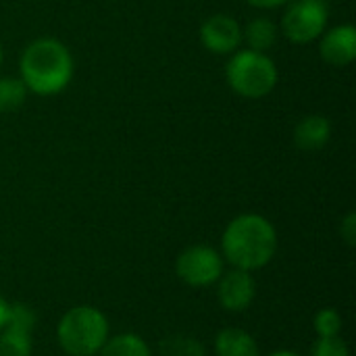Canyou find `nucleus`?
<instances>
[{
    "label": "nucleus",
    "instance_id": "nucleus-1",
    "mask_svg": "<svg viewBox=\"0 0 356 356\" xmlns=\"http://www.w3.org/2000/svg\"><path fill=\"white\" fill-rule=\"evenodd\" d=\"M223 254L244 271L265 267L277 250L275 227L261 215H240L223 232Z\"/></svg>",
    "mask_w": 356,
    "mask_h": 356
},
{
    "label": "nucleus",
    "instance_id": "nucleus-2",
    "mask_svg": "<svg viewBox=\"0 0 356 356\" xmlns=\"http://www.w3.org/2000/svg\"><path fill=\"white\" fill-rule=\"evenodd\" d=\"M71 75V54L60 42L52 38L31 42L21 56V81L35 94L50 96L63 92L69 86Z\"/></svg>",
    "mask_w": 356,
    "mask_h": 356
},
{
    "label": "nucleus",
    "instance_id": "nucleus-3",
    "mask_svg": "<svg viewBox=\"0 0 356 356\" xmlns=\"http://www.w3.org/2000/svg\"><path fill=\"white\" fill-rule=\"evenodd\" d=\"M56 334L69 356H94L108 340V321L98 309L81 305L65 313Z\"/></svg>",
    "mask_w": 356,
    "mask_h": 356
},
{
    "label": "nucleus",
    "instance_id": "nucleus-4",
    "mask_svg": "<svg viewBox=\"0 0 356 356\" xmlns=\"http://www.w3.org/2000/svg\"><path fill=\"white\" fill-rule=\"evenodd\" d=\"M227 81L244 98H263L277 83V67L263 52L242 50L227 63Z\"/></svg>",
    "mask_w": 356,
    "mask_h": 356
},
{
    "label": "nucleus",
    "instance_id": "nucleus-5",
    "mask_svg": "<svg viewBox=\"0 0 356 356\" xmlns=\"http://www.w3.org/2000/svg\"><path fill=\"white\" fill-rule=\"evenodd\" d=\"M327 17L330 8L325 0H292L282 19V27L288 40L307 44L323 33Z\"/></svg>",
    "mask_w": 356,
    "mask_h": 356
},
{
    "label": "nucleus",
    "instance_id": "nucleus-6",
    "mask_svg": "<svg viewBox=\"0 0 356 356\" xmlns=\"http://www.w3.org/2000/svg\"><path fill=\"white\" fill-rule=\"evenodd\" d=\"M175 271L184 284L202 288V286L215 284L221 277L223 261L217 250H213L211 246L198 244V246L186 248L179 254V259L175 263Z\"/></svg>",
    "mask_w": 356,
    "mask_h": 356
},
{
    "label": "nucleus",
    "instance_id": "nucleus-7",
    "mask_svg": "<svg viewBox=\"0 0 356 356\" xmlns=\"http://www.w3.org/2000/svg\"><path fill=\"white\" fill-rule=\"evenodd\" d=\"M200 42L215 54L234 52L242 42V27L229 15H213L200 27Z\"/></svg>",
    "mask_w": 356,
    "mask_h": 356
},
{
    "label": "nucleus",
    "instance_id": "nucleus-8",
    "mask_svg": "<svg viewBox=\"0 0 356 356\" xmlns=\"http://www.w3.org/2000/svg\"><path fill=\"white\" fill-rule=\"evenodd\" d=\"M219 282V302L223 309L232 311V313H240L246 311L250 307V302L254 300L257 294V284L250 275V271L244 269H234L229 273H225L223 277L217 280Z\"/></svg>",
    "mask_w": 356,
    "mask_h": 356
},
{
    "label": "nucleus",
    "instance_id": "nucleus-9",
    "mask_svg": "<svg viewBox=\"0 0 356 356\" xmlns=\"http://www.w3.org/2000/svg\"><path fill=\"white\" fill-rule=\"evenodd\" d=\"M321 56L334 67H346L356 58V29L353 25H340L327 31L321 40Z\"/></svg>",
    "mask_w": 356,
    "mask_h": 356
},
{
    "label": "nucleus",
    "instance_id": "nucleus-10",
    "mask_svg": "<svg viewBox=\"0 0 356 356\" xmlns=\"http://www.w3.org/2000/svg\"><path fill=\"white\" fill-rule=\"evenodd\" d=\"M332 136V125L321 115H309L305 117L296 129H294V142L305 152H317L321 150Z\"/></svg>",
    "mask_w": 356,
    "mask_h": 356
},
{
    "label": "nucleus",
    "instance_id": "nucleus-11",
    "mask_svg": "<svg viewBox=\"0 0 356 356\" xmlns=\"http://www.w3.org/2000/svg\"><path fill=\"white\" fill-rule=\"evenodd\" d=\"M215 350L217 356H259L257 340L244 330H236V327L217 334Z\"/></svg>",
    "mask_w": 356,
    "mask_h": 356
},
{
    "label": "nucleus",
    "instance_id": "nucleus-12",
    "mask_svg": "<svg viewBox=\"0 0 356 356\" xmlns=\"http://www.w3.org/2000/svg\"><path fill=\"white\" fill-rule=\"evenodd\" d=\"M0 336V356H31V332L27 327L4 323Z\"/></svg>",
    "mask_w": 356,
    "mask_h": 356
},
{
    "label": "nucleus",
    "instance_id": "nucleus-13",
    "mask_svg": "<svg viewBox=\"0 0 356 356\" xmlns=\"http://www.w3.org/2000/svg\"><path fill=\"white\" fill-rule=\"evenodd\" d=\"M100 356H152L148 344L136 334H121L104 342Z\"/></svg>",
    "mask_w": 356,
    "mask_h": 356
},
{
    "label": "nucleus",
    "instance_id": "nucleus-14",
    "mask_svg": "<svg viewBox=\"0 0 356 356\" xmlns=\"http://www.w3.org/2000/svg\"><path fill=\"white\" fill-rule=\"evenodd\" d=\"M244 35H246V42H248L250 50L265 52V50H269L275 44V40H277V27H275V23L271 19L259 17V19H254V21L248 23Z\"/></svg>",
    "mask_w": 356,
    "mask_h": 356
},
{
    "label": "nucleus",
    "instance_id": "nucleus-15",
    "mask_svg": "<svg viewBox=\"0 0 356 356\" xmlns=\"http://www.w3.org/2000/svg\"><path fill=\"white\" fill-rule=\"evenodd\" d=\"M27 88L21 79L4 77L0 79V113H10L25 102Z\"/></svg>",
    "mask_w": 356,
    "mask_h": 356
},
{
    "label": "nucleus",
    "instance_id": "nucleus-16",
    "mask_svg": "<svg viewBox=\"0 0 356 356\" xmlns=\"http://www.w3.org/2000/svg\"><path fill=\"white\" fill-rule=\"evenodd\" d=\"M165 356H204V348L198 340L188 336H175L163 342Z\"/></svg>",
    "mask_w": 356,
    "mask_h": 356
},
{
    "label": "nucleus",
    "instance_id": "nucleus-17",
    "mask_svg": "<svg viewBox=\"0 0 356 356\" xmlns=\"http://www.w3.org/2000/svg\"><path fill=\"white\" fill-rule=\"evenodd\" d=\"M315 332L319 338H336L342 332V317L334 309H321L315 315Z\"/></svg>",
    "mask_w": 356,
    "mask_h": 356
},
{
    "label": "nucleus",
    "instance_id": "nucleus-18",
    "mask_svg": "<svg viewBox=\"0 0 356 356\" xmlns=\"http://www.w3.org/2000/svg\"><path fill=\"white\" fill-rule=\"evenodd\" d=\"M311 356H350L348 355V346L340 340V336L336 338H319L313 346Z\"/></svg>",
    "mask_w": 356,
    "mask_h": 356
},
{
    "label": "nucleus",
    "instance_id": "nucleus-19",
    "mask_svg": "<svg viewBox=\"0 0 356 356\" xmlns=\"http://www.w3.org/2000/svg\"><path fill=\"white\" fill-rule=\"evenodd\" d=\"M340 236L342 240L348 244V246H355L356 244V215L355 213H348L346 219L342 221L340 225Z\"/></svg>",
    "mask_w": 356,
    "mask_h": 356
},
{
    "label": "nucleus",
    "instance_id": "nucleus-20",
    "mask_svg": "<svg viewBox=\"0 0 356 356\" xmlns=\"http://www.w3.org/2000/svg\"><path fill=\"white\" fill-rule=\"evenodd\" d=\"M252 6H259V8H273V6H282L286 4L288 0H248Z\"/></svg>",
    "mask_w": 356,
    "mask_h": 356
},
{
    "label": "nucleus",
    "instance_id": "nucleus-21",
    "mask_svg": "<svg viewBox=\"0 0 356 356\" xmlns=\"http://www.w3.org/2000/svg\"><path fill=\"white\" fill-rule=\"evenodd\" d=\"M8 302L0 296V330L4 327V323H6V317H8Z\"/></svg>",
    "mask_w": 356,
    "mask_h": 356
},
{
    "label": "nucleus",
    "instance_id": "nucleus-22",
    "mask_svg": "<svg viewBox=\"0 0 356 356\" xmlns=\"http://www.w3.org/2000/svg\"><path fill=\"white\" fill-rule=\"evenodd\" d=\"M269 356H300V355H296V353H290V350H280V353H273V355H269Z\"/></svg>",
    "mask_w": 356,
    "mask_h": 356
},
{
    "label": "nucleus",
    "instance_id": "nucleus-23",
    "mask_svg": "<svg viewBox=\"0 0 356 356\" xmlns=\"http://www.w3.org/2000/svg\"><path fill=\"white\" fill-rule=\"evenodd\" d=\"M0 60H2V48H0Z\"/></svg>",
    "mask_w": 356,
    "mask_h": 356
}]
</instances>
